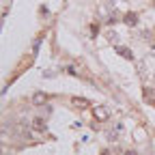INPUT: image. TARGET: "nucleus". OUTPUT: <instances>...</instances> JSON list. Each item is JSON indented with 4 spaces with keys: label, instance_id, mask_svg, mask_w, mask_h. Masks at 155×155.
<instances>
[{
    "label": "nucleus",
    "instance_id": "nucleus-1",
    "mask_svg": "<svg viewBox=\"0 0 155 155\" xmlns=\"http://www.w3.org/2000/svg\"><path fill=\"white\" fill-rule=\"evenodd\" d=\"M110 116V110L106 108V106H97L95 108V119H99V121H106Z\"/></svg>",
    "mask_w": 155,
    "mask_h": 155
},
{
    "label": "nucleus",
    "instance_id": "nucleus-2",
    "mask_svg": "<svg viewBox=\"0 0 155 155\" xmlns=\"http://www.w3.org/2000/svg\"><path fill=\"white\" fill-rule=\"evenodd\" d=\"M43 101H48V95H45V93H35V95H32V104H35V106H41Z\"/></svg>",
    "mask_w": 155,
    "mask_h": 155
},
{
    "label": "nucleus",
    "instance_id": "nucleus-3",
    "mask_svg": "<svg viewBox=\"0 0 155 155\" xmlns=\"http://www.w3.org/2000/svg\"><path fill=\"white\" fill-rule=\"evenodd\" d=\"M125 24L136 26V24H138V15H136V13H127V15H125Z\"/></svg>",
    "mask_w": 155,
    "mask_h": 155
},
{
    "label": "nucleus",
    "instance_id": "nucleus-4",
    "mask_svg": "<svg viewBox=\"0 0 155 155\" xmlns=\"http://www.w3.org/2000/svg\"><path fill=\"white\" fill-rule=\"evenodd\" d=\"M116 52H119V54H121L123 58H134V54H131V52H129L127 48H116Z\"/></svg>",
    "mask_w": 155,
    "mask_h": 155
},
{
    "label": "nucleus",
    "instance_id": "nucleus-5",
    "mask_svg": "<svg viewBox=\"0 0 155 155\" xmlns=\"http://www.w3.org/2000/svg\"><path fill=\"white\" fill-rule=\"evenodd\" d=\"M73 104H75V106H80V108H84V106H86V99H80V97H75Z\"/></svg>",
    "mask_w": 155,
    "mask_h": 155
},
{
    "label": "nucleus",
    "instance_id": "nucleus-6",
    "mask_svg": "<svg viewBox=\"0 0 155 155\" xmlns=\"http://www.w3.org/2000/svg\"><path fill=\"white\" fill-rule=\"evenodd\" d=\"M110 2H121V0H110Z\"/></svg>",
    "mask_w": 155,
    "mask_h": 155
},
{
    "label": "nucleus",
    "instance_id": "nucleus-7",
    "mask_svg": "<svg viewBox=\"0 0 155 155\" xmlns=\"http://www.w3.org/2000/svg\"><path fill=\"white\" fill-rule=\"evenodd\" d=\"M125 155H136V153H125Z\"/></svg>",
    "mask_w": 155,
    "mask_h": 155
}]
</instances>
